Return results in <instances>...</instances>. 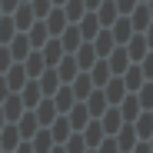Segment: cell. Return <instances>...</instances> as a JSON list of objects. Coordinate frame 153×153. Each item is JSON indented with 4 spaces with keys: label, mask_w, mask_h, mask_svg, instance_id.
I'll list each match as a JSON object with an SVG mask.
<instances>
[{
    "label": "cell",
    "mask_w": 153,
    "mask_h": 153,
    "mask_svg": "<svg viewBox=\"0 0 153 153\" xmlns=\"http://www.w3.org/2000/svg\"><path fill=\"white\" fill-rule=\"evenodd\" d=\"M123 50H126V57H130V63H140V60L150 53V43H146V37H143V33H133L130 40L123 43Z\"/></svg>",
    "instance_id": "obj_1"
},
{
    "label": "cell",
    "mask_w": 153,
    "mask_h": 153,
    "mask_svg": "<svg viewBox=\"0 0 153 153\" xmlns=\"http://www.w3.org/2000/svg\"><path fill=\"white\" fill-rule=\"evenodd\" d=\"M67 120H70V126H73V133H80V130H83V126H87L93 117H90V110H87V103H83V100H76V103L67 110Z\"/></svg>",
    "instance_id": "obj_2"
},
{
    "label": "cell",
    "mask_w": 153,
    "mask_h": 153,
    "mask_svg": "<svg viewBox=\"0 0 153 153\" xmlns=\"http://www.w3.org/2000/svg\"><path fill=\"white\" fill-rule=\"evenodd\" d=\"M43 23H47V33H50V37H60V33L67 30V23H70V20H67L63 7H53V10L43 17Z\"/></svg>",
    "instance_id": "obj_3"
},
{
    "label": "cell",
    "mask_w": 153,
    "mask_h": 153,
    "mask_svg": "<svg viewBox=\"0 0 153 153\" xmlns=\"http://www.w3.org/2000/svg\"><path fill=\"white\" fill-rule=\"evenodd\" d=\"M73 60H76V67H80V70L87 73V70H90V67H93V63H97L100 57H97V50H93V43H90V40H83L80 47L73 50Z\"/></svg>",
    "instance_id": "obj_4"
},
{
    "label": "cell",
    "mask_w": 153,
    "mask_h": 153,
    "mask_svg": "<svg viewBox=\"0 0 153 153\" xmlns=\"http://www.w3.org/2000/svg\"><path fill=\"white\" fill-rule=\"evenodd\" d=\"M117 110H120V117H123V123H133L143 110H140V100H137V93H126L120 103H117Z\"/></svg>",
    "instance_id": "obj_5"
},
{
    "label": "cell",
    "mask_w": 153,
    "mask_h": 153,
    "mask_svg": "<svg viewBox=\"0 0 153 153\" xmlns=\"http://www.w3.org/2000/svg\"><path fill=\"white\" fill-rule=\"evenodd\" d=\"M110 33H113V40H117V47H123L126 40L133 37V23H130V17H117L110 27H107Z\"/></svg>",
    "instance_id": "obj_6"
},
{
    "label": "cell",
    "mask_w": 153,
    "mask_h": 153,
    "mask_svg": "<svg viewBox=\"0 0 153 153\" xmlns=\"http://www.w3.org/2000/svg\"><path fill=\"white\" fill-rule=\"evenodd\" d=\"M117 146H120V153H130L137 143H140V137H137V130H133V123H123L120 130H117Z\"/></svg>",
    "instance_id": "obj_7"
},
{
    "label": "cell",
    "mask_w": 153,
    "mask_h": 153,
    "mask_svg": "<svg viewBox=\"0 0 153 153\" xmlns=\"http://www.w3.org/2000/svg\"><path fill=\"white\" fill-rule=\"evenodd\" d=\"M4 80H7L10 93H20V87L27 83L30 76H27V70H23V63H10V67H7V73H4Z\"/></svg>",
    "instance_id": "obj_8"
},
{
    "label": "cell",
    "mask_w": 153,
    "mask_h": 153,
    "mask_svg": "<svg viewBox=\"0 0 153 153\" xmlns=\"http://www.w3.org/2000/svg\"><path fill=\"white\" fill-rule=\"evenodd\" d=\"M33 117H37V123H40V126H50L60 113H57V107H53V100H50V97H43L40 103L33 107Z\"/></svg>",
    "instance_id": "obj_9"
},
{
    "label": "cell",
    "mask_w": 153,
    "mask_h": 153,
    "mask_svg": "<svg viewBox=\"0 0 153 153\" xmlns=\"http://www.w3.org/2000/svg\"><path fill=\"white\" fill-rule=\"evenodd\" d=\"M100 90H103V97H107V103H110V107H117L120 100L126 97V87H123V76H110V80H107V87H100Z\"/></svg>",
    "instance_id": "obj_10"
},
{
    "label": "cell",
    "mask_w": 153,
    "mask_h": 153,
    "mask_svg": "<svg viewBox=\"0 0 153 153\" xmlns=\"http://www.w3.org/2000/svg\"><path fill=\"white\" fill-rule=\"evenodd\" d=\"M97 120H100V126H103V133H107V137H117V130L123 126V117H120L117 107H107L103 117H97Z\"/></svg>",
    "instance_id": "obj_11"
},
{
    "label": "cell",
    "mask_w": 153,
    "mask_h": 153,
    "mask_svg": "<svg viewBox=\"0 0 153 153\" xmlns=\"http://www.w3.org/2000/svg\"><path fill=\"white\" fill-rule=\"evenodd\" d=\"M53 70H57V76H60V83H73V76L80 73V67H76L73 53H63V57H60V63H57Z\"/></svg>",
    "instance_id": "obj_12"
},
{
    "label": "cell",
    "mask_w": 153,
    "mask_h": 153,
    "mask_svg": "<svg viewBox=\"0 0 153 153\" xmlns=\"http://www.w3.org/2000/svg\"><path fill=\"white\" fill-rule=\"evenodd\" d=\"M10 17H13V27H17V33H27V30L33 27V20H37V17H33V10H30V4H20V7H17Z\"/></svg>",
    "instance_id": "obj_13"
},
{
    "label": "cell",
    "mask_w": 153,
    "mask_h": 153,
    "mask_svg": "<svg viewBox=\"0 0 153 153\" xmlns=\"http://www.w3.org/2000/svg\"><path fill=\"white\" fill-rule=\"evenodd\" d=\"M7 50H10V57H13V63H23L27 60V53H30V40H27V33H17L10 43H7Z\"/></svg>",
    "instance_id": "obj_14"
},
{
    "label": "cell",
    "mask_w": 153,
    "mask_h": 153,
    "mask_svg": "<svg viewBox=\"0 0 153 153\" xmlns=\"http://www.w3.org/2000/svg\"><path fill=\"white\" fill-rule=\"evenodd\" d=\"M20 100H23V110H33L40 100H43V93H40V83L37 80H27L20 87Z\"/></svg>",
    "instance_id": "obj_15"
},
{
    "label": "cell",
    "mask_w": 153,
    "mask_h": 153,
    "mask_svg": "<svg viewBox=\"0 0 153 153\" xmlns=\"http://www.w3.org/2000/svg\"><path fill=\"white\" fill-rule=\"evenodd\" d=\"M57 40H60V47H63V53H73V50L83 43V37H80V27H76V23H67V30H63Z\"/></svg>",
    "instance_id": "obj_16"
},
{
    "label": "cell",
    "mask_w": 153,
    "mask_h": 153,
    "mask_svg": "<svg viewBox=\"0 0 153 153\" xmlns=\"http://www.w3.org/2000/svg\"><path fill=\"white\" fill-rule=\"evenodd\" d=\"M80 133H83L87 150H97L100 143H103V137H107V133H103V126H100V120H90V123L83 126V130H80Z\"/></svg>",
    "instance_id": "obj_17"
},
{
    "label": "cell",
    "mask_w": 153,
    "mask_h": 153,
    "mask_svg": "<svg viewBox=\"0 0 153 153\" xmlns=\"http://www.w3.org/2000/svg\"><path fill=\"white\" fill-rule=\"evenodd\" d=\"M76 27H80V37H83V40H93V37H97L100 30H103V27H100V20H97V13H93V10H87V13H83L80 20H76Z\"/></svg>",
    "instance_id": "obj_18"
},
{
    "label": "cell",
    "mask_w": 153,
    "mask_h": 153,
    "mask_svg": "<svg viewBox=\"0 0 153 153\" xmlns=\"http://www.w3.org/2000/svg\"><path fill=\"white\" fill-rule=\"evenodd\" d=\"M0 110H4L7 123H17V120L23 117V100H20V93H10L4 103H0Z\"/></svg>",
    "instance_id": "obj_19"
},
{
    "label": "cell",
    "mask_w": 153,
    "mask_h": 153,
    "mask_svg": "<svg viewBox=\"0 0 153 153\" xmlns=\"http://www.w3.org/2000/svg\"><path fill=\"white\" fill-rule=\"evenodd\" d=\"M37 83H40V93H43V97H53V93L60 90V76H57L53 67H47V70L37 76Z\"/></svg>",
    "instance_id": "obj_20"
},
{
    "label": "cell",
    "mask_w": 153,
    "mask_h": 153,
    "mask_svg": "<svg viewBox=\"0 0 153 153\" xmlns=\"http://www.w3.org/2000/svg\"><path fill=\"white\" fill-rule=\"evenodd\" d=\"M83 103H87V110H90V117H93V120H97V117H103V110L110 107V103H107V97H103V90H100V87H93V90H90V97L83 100Z\"/></svg>",
    "instance_id": "obj_21"
},
{
    "label": "cell",
    "mask_w": 153,
    "mask_h": 153,
    "mask_svg": "<svg viewBox=\"0 0 153 153\" xmlns=\"http://www.w3.org/2000/svg\"><path fill=\"white\" fill-rule=\"evenodd\" d=\"M90 43H93V50H97V57H110V53H113V47H117V40H113V33H110L107 27L100 30Z\"/></svg>",
    "instance_id": "obj_22"
},
{
    "label": "cell",
    "mask_w": 153,
    "mask_h": 153,
    "mask_svg": "<svg viewBox=\"0 0 153 153\" xmlns=\"http://www.w3.org/2000/svg\"><path fill=\"white\" fill-rule=\"evenodd\" d=\"M47 130H50V137H53V143H67V137L73 133V126H70V120H67V113H60L53 123H50L47 126Z\"/></svg>",
    "instance_id": "obj_23"
},
{
    "label": "cell",
    "mask_w": 153,
    "mask_h": 153,
    "mask_svg": "<svg viewBox=\"0 0 153 153\" xmlns=\"http://www.w3.org/2000/svg\"><path fill=\"white\" fill-rule=\"evenodd\" d=\"M23 70H27V76H30V80H37V76L47 70V60H43V53H40V50H30V53H27V60H23Z\"/></svg>",
    "instance_id": "obj_24"
},
{
    "label": "cell",
    "mask_w": 153,
    "mask_h": 153,
    "mask_svg": "<svg viewBox=\"0 0 153 153\" xmlns=\"http://www.w3.org/2000/svg\"><path fill=\"white\" fill-rule=\"evenodd\" d=\"M53 100V107H57V113H67L73 103H76V97H73V90H70V83H60V90L50 97Z\"/></svg>",
    "instance_id": "obj_25"
},
{
    "label": "cell",
    "mask_w": 153,
    "mask_h": 153,
    "mask_svg": "<svg viewBox=\"0 0 153 153\" xmlns=\"http://www.w3.org/2000/svg\"><path fill=\"white\" fill-rule=\"evenodd\" d=\"M130 23H133V33H143L150 23H153L150 7H146V4H137V7H133V13H130Z\"/></svg>",
    "instance_id": "obj_26"
},
{
    "label": "cell",
    "mask_w": 153,
    "mask_h": 153,
    "mask_svg": "<svg viewBox=\"0 0 153 153\" xmlns=\"http://www.w3.org/2000/svg\"><path fill=\"white\" fill-rule=\"evenodd\" d=\"M87 73H90L93 87H107V80L113 76V73H110V63H107V57H100V60H97V63H93V67H90Z\"/></svg>",
    "instance_id": "obj_27"
},
{
    "label": "cell",
    "mask_w": 153,
    "mask_h": 153,
    "mask_svg": "<svg viewBox=\"0 0 153 153\" xmlns=\"http://www.w3.org/2000/svg\"><path fill=\"white\" fill-rule=\"evenodd\" d=\"M0 146H4V153H13L20 146V130H17V123H7L4 130H0Z\"/></svg>",
    "instance_id": "obj_28"
},
{
    "label": "cell",
    "mask_w": 153,
    "mask_h": 153,
    "mask_svg": "<svg viewBox=\"0 0 153 153\" xmlns=\"http://www.w3.org/2000/svg\"><path fill=\"white\" fill-rule=\"evenodd\" d=\"M107 63H110V73H113V76H123V70L130 67V57H126L123 47H113V53L107 57Z\"/></svg>",
    "instance_id": "obj_29"
},
{
    "label": "cell",
    "mask_w": 153,
    "mask_h": 153,
    "mask_svg": "<svg viewBox=\"0 0 153 153\" xmlns=\"http://www.w3.org/2000/svg\"><path fill=\"white\" fill-rule=\"evenodd\" d=\"M30 146H33V153H50L57 143H53V137H50V130H47V126H40V130L30 137Z\"/></svg>",
    "instance_id": "obj_30"
},
{
    "label": "cell",
    "mask_w": 153,
    "mask_h": 153,
    "mask_svg": "<svg viewBox=\"0 0 153 153\" xmlns=\"http://www.w3.org/2000/svg\"><path fill=\"white\" fill-rule=\"evenodd\" d=\"M40 53H43L47 67H57V63H60V57H63V47H60V40H57V37H50V40L40 47Z\"/></svg>",
    "instance_id": "obj_31"
},
{
    "label": "cell",
    "mask_w": 153,
    "mask_h": 153,
    "mask_svg": "<svg viewBox=\"0 0 153 153\" xmlns=\"http://www.w3.org/2000/svg\"><path fill=\"white\" fill-rule=\"evenodd\" d=\"M17 130H20V140H30L37 130H40V123H37V117H33V110H23V117L17 120Z\"/></svg>",
    "instance_id": "obj_32"
},
{
    "label": "cell",
    "mask_w": 153,
    "mask_h": 153,
    "mask_svg": "<svg viewBox=\"0 0 153 153\" xmlns=\"http://www.w3.org/2000/svg\"><path fill=\"white\" fill-rule=\"evenodd\" d=\"M123 87H126V93H137L140 87H143V73H140V63H130L123 70Z\"/></svg>",
    "instance_id": "obj_33"
},
{
    "label": "cell",
    "mask_w": 153,
    "mask_h": 153,
    "mask_svg": "<svg viewBox=\"0 0 153 153\" xmlns=\"http://www.w3.org/2000/svg\"><path fill=\"white\" fill-rule=\"evenodd\" d=\"M70 90H73V97H76V100H87V97H90V90H93V80H90V73H83V70H80V73L73 76Z\"/></svg>",
    "instance_id": "obj_34"
},
{
    "label": "cell",
    "mask_w": 153,
    "mask_h": 153,
    "mask_svg": "<svg viewBox=\"0 0 153 153\" xmlns=\"http://www.w3.org/2000/svg\"><path fill=\"white\" fill-rule=\"evenodd\" d=\"M27 40H30V47H33V50H40V47L50 40V33H47V23H43V20H33V27L27 30Z\"/></svg>",
    "instance_id": "obj_35"
},
{
    "label": "cell",
    "mask_w": 153,
    "mask_h": 153,
    "mask_svg": "<svg viewBox=\"0 0 153 153\" xmlns=\"http://www.w3.org/2000/svg\"><path fill=\"white\" fill-rule=\"evenodd\" d=\"M93 13H97V20H100V27H110V23L120 17V10H117V4H113V0H103V4H100Z\"/></svg>",
    "instance_id": "obj_36"
},
{
    "label": "cell",
    "mask_w": 153,
    "mask_h": 153,
    "mask_svg": "<svg viewBox=\"0 0 153 153\" xmlns=\"http://www.w3.org/2000/svg\"><path fill=\"white\" fill-rule=\"evenodd\" d=\"M133 130H137L140 140H150V137H153V113H150V110H143V113L133 120Z\"/></svg>",
    "instance_id": "obj_37"
},
{
    "label": "cell",
    "mask_w": 153,
    "mask_h": 153,
    "mask_svg": "<svg viewBox=\"0 0 153 153\" xmlns=\"http://www.w3.org/2000/svg\"><path fill=\"white\" fill-rule=\"evenodd\" d=\"M63 13H67L70 23H76V20L87 13V4H83V0H67V4H63Z\"/></svg>",
    "instance_id": "obj_38"
},
{
    "label": "cell",
    "mask_w": 153,
    "mask_h": 153,
    "mask_svg": "<svg viewBox=\"0 0 153 153\" xmlns=\"http://www.w3.org/2000/svg\"><path fill=\"white\" fill-rule=\"evenodd\" d=\"M137 100H140V110H153V80H143V87L137 90Z\"/></svg>",
    "instance_id": "obj_39"
},
{
    "label": "cell",
    "mask_w": 153,
    "mask_h": 153,
    "mask_svg": "<svg viewBox=\"0 0 153 153\" xmlns=\"http://www.w3.org/2000/svg\"><path fill=\"white\" fill-rule=\"evenodd\" d=\"M67 153H87V143H83V133H70L67 143H60Z\"/></svg>",
    "instance_id": "obj_40"
},
{
    "label": "cell",
    "mask_w": 153,
    "mask_h": 153,
    "mask_svg": "<svg viewBox=\"0 0 153 153\" xmlns=\"http://www.w3.org/2000/svg\"><path fill=\"white\" fill-rule=\"evenodd\" d=\"M27 4H30V10H33L37 20H43L50 10H53V4H50V0H27Z\"/></svg>",
    "instance_id": "obj_41"
},
{
    "label": "cell",
    "mask_w": 153,
    "mask_h": 153,
    "mask_svg": "<svg viewBox=\"0 0 153 153\" xmlns=\"http://www.w3.org/2000/svg\"><path fill=\"white\" fill-rule=\"evenodd\" d=\"M140 73H143V80H153V50L140 60Z\"/></svg>",
    "instance_id": "obj_42"
},
{
    "label": "cell",
    "mask_w": 153,
    "mask_h": 153,
    "mask_svg": "<svg viewBox=\"0 0 153 153\" xmlns=\"http://www.w3.org/2000/svg\"><path fill=\"white\" fill-rule=\"evenodd\" d=\"M113 4H117V10H120V17H130V13H133V7L140 4V0H113Z\"/></svg>",
    "instance_id": "obj_43"
},
{
    "label": "cell",
    "mask_w": 153,
    "mask_h": 153,
    "mask_svg": "<svg viewBox=\"0 0 153 153\" xmlns=\"http://www.w3.org/2000/svg\"><path fill=\"white\" fill-rule=\"evenodd\" d=\"M97 153H120V146H117V140H113V137H103V143L97 146Z\"/></svg>",
    "instance_id": "obj_44"
},
{
    "label": "cell",
    "mask_w": 153,
    "mask_h": 153,
    "mask_svg": "<svg viewBox=\"0 0 153 153\" xmlns=\"http://www.w3.org/2000/svg\"><path fill=\"white\" fill-rule=\"evenodd\" d=\"M13 63V57H10V50L7 47H0V73H7V67Z\"/></svg>",
    "instance_id": "obj_45"
},
{
    "label": "cell",
    "mask_w": 153,
    "mask_h": 153,
    "mask_svg": "<svg viewBox=\"0 0 153 153\" xmlns=\"http://www.w3.org/2000/svg\"><path fill=\"white\" fill-rule=\"evenodd\" d=\"M20 4H23V0H0V10H4V13H13Z\"/></svg>",
    "instance_id": "obj_46"
},
{
    "label": "cell",
    "mask_w": 153,
    "mask_h": 153,
    "mask_svg": "<svg viewBox=\"0 0 153 153\" xmlns=\"http://www.w3.org/2000/svg\"><path fill=\"white\" fill-rule=\"evenodd\" d=\"M10 97V87H7V80H4V73H0V103Z\"/></svg>",
    "instance_id": "obj_47"
},
{
    "label": "cell",
    "mask_w": 153,
    "mask_h": 153,
    "mask_svg": "<svg viewBox=\"0 0 153 153\" xmlns=\"http://www.w3.org/2000/svg\"><path fill=\"white\" fill-rule=\"evenodd\" d=\"M130 153H153V150H150V143H146V140H140V143H137Z\"/></svg>",
    "instance_id": "obj_48"
},
{
    "label": "cell",
    "mask_w": 153,
    "mask_h": 153,
    "mask_svg": "<svg viewBox=\"0 0 153 153\" xmlns=\"http://www.w3.org/2000/svg\"><path fill=\"white\" fill-rule=\"evenodd\" d=\"M13 153H33V146H30V140H20V146H17Z\"/></svg>",
    "instance_id": "obj_49"
},
{
    "label": "cell",
    "mask_w": 153,
    "mask_h": 153,
    "mask_svg": "<svg viewBox=\"0 0 153 153\" xmlns=\"http://www.w3.org/2000/svg\"><path fill=\"white\" fill-rule=\"evenodd\" d=\"M143 37H146V43H150V50H153V23H150V27L143 30Z\"/></svg>",
    "instance_id": "obj_50"
},
{
    "label": "cell",
    "mask_w": 153,
    "mask_h": 153,
    "mask_svg": "<svg viewBox=\"0 0 153 153\" xmlns=\"http://www.w3.org/2000/svg\"><path fill=\"white\" fill-rule=\"evenodd\" d=\"M83 4H87V10H97L100 4H103V0H83Z\"/></svg>",
    "instance_id": "obj_51"
},
{
    "label": "cell",
    "mask_w": 153,
    "mask_h": 153,
    "mask_svg": "<svg viewBox=\"0 0 153 153\" xmlns=\"http://www.w3.org/2000/svg\"><path fill=\"white\" fill-rule=\"evenodd\" d=\"M4 126H7V117H4V110H0V130H4Z\"/></svg>",
    "instance_id": "obj_52"
},
{
    "label": "cell",
    "mask_w": 153,
    "mask_h": 153,
    "mask_svg": "<svg viewBox=\"0 0 153 153\" xmlns=\"http://www.w3.org/2000/svg\"><path fill=\"white\" fill-rule=\"evenodd\" d=\"M50 153H67V150H63V146H60V143H57V146H53V150H50Z\"/></svg>",
    "instance_id": "obj_53"
},
{
    "label": "cell",
    "mask_w": 153,
    "mask_h": 153,
    "mask_svg": "<svg viewBox=\"0 0 153 153\" xmlns=\"http://www.w3.org/2000/svg\"><path fill=\"white\" fill-rule=\"evenodd\" d=\"M50 4H53V7H63V4H67V0H50Z\"/></svg>",
    "instance_id": "obj_54"
},
{
    "label": "cell",
    "mask_w": 153,
    "mask_h": 153,
    "mask_svg": "<svg viewBox=\"0 0 153 153\" xmlns=\"http://www.w3.org/2000/svg\"><path fill=\"white\" fill-rule=\"evenodd\" d=\"M146 7H150V17H153V0H146Z\"/></svg>",
    "instance_id": "obj_55"
},
{
    "label": "cell",
    "mask_w": 153,
    "mask_h": 153,
    "mask_svg": "<svg viewBox=\"0 0 153 153\" xmlns=\"http://www.w3.org/2000/svg\"><path fill=\"white\" fill-rule=\"evenodd\" d=\"M146 143H150V150H153V137H150V140H146Z\"/></svg>",
    "instance_id": "obj_56"
},
{
    "label": "cell",
    "mask_w": 153,
    "mask_h": 153,
    "mask_svg": "<svg viewBox=\"0 0 153 153\" xmlns=\"http://www.w3.org/2000/svg\"><path fill=\"white\" fill-rule=\"evenodd\" d=\"M87 153H97V150H87Z\"/></svg>",
    "instance_id": "obj_57"
},
{
    "label": "cell",
    "mask_w": 153,
    "mask_h": 153,
    "mask_svg": "<svg viewBox=\"0 0 153 153\" xmlns=\"http://www.w3.org/2000/svg\"><path fill=\"white\" fill-rule=\"evenodd\" d=\"M0 17H4V10H0Z\"/></svg>",
    "instance_id": "obj_58"
},
{
    "label": "cell",
    "mask_w": 153,
    "mask_h": 153,
    "mask_svg": "<svg viewBox=\"0 0 153 153\" xmlns=\"http://www.w3.org/2000/svg\"><path fill=\"white\" fill-rule=\"evenodd\" d=\"M140 4H146V0H140Z\"/></svg>",
    "instance_id": "obj_59"
},
{
    "label": "cell",
    "mask_w": 153,
    "mask_h": 153,
    "mask_svg": "<svg viewBox=\"0 0 153 153\" xmlns=\"http://www.w3.org/2000/svg\"><path fill=\"white\" fill-rule=\"evenodd\" d=\"M0 153H4V146H0Z\"/></svg>",
    "instance_id": "obj_60"
},
{
    "label": "cell",
    "mask_w": 153,
    "mask_h": 153,
    "mask_svg": "<svg viewBox=\"0 0 153 153\" xmlns=\"http://www.w3.org/2000/svg\"><path fill=\"white\" fill-rule=\"evenodd\" d=\"M23 4H27V0H23Z\"/></svg>",
    "instance_id": "obj_61"
},
{
    "label": "cell",
    "mask_w": 153,
    "mask_h": 153,
    "mask_svg": "<svg viewBox=\"0 0 153 153\" xmlns=\"http://www.w3.org/2000/svg\"><path fill=\"white\" fill-rule=\"evenodd\" d=\"M150 113H153V110H150Z\"/></svg>",
    "instance_id": "obj_62"
}]
</instances>
